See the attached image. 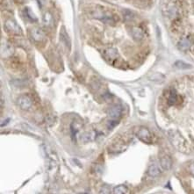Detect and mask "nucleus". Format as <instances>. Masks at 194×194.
Wrapping results in <instances>:
<instances>
[{"label":"nucleus","instance_id":"nucleus-1","mask_svg":"<svg viewBox=\"0 0 194 194\" xmlns=\"http://www.w3.org/2000/svg\"><path fill=\"white\" fill-rule=\"evenodd\" d=\"M168 136L171 144L175 147V149H177V150L182 153L188 154L190 152V148L188 146V143L186 142L185 139L181 135L180 133L175 130H171L168 133Z\"/></svg>","mask_w":194,"mask_h":194},{"label":"nucleus","instance_id":"nucleus-2","mask_svg":"<svg viewBox=\"0 0 194 194\" xmlns=\"http://www.w3.org/2000/svg\"><path fill=\"white\" fill-rule=\"evenodd\" d=\"M5 31L8 33H11V34H15V35H20L22 33V30L20 26L11 20H8L5 23Z\"/></svg>","mask_w":194,"mask_h":194},{"label":"nucleus","instance_id":"nucleus-3","mask_svg":"<svg viewBox=\"0 0 194 194\" xmlns=\"http://www.w3.org/2000/svg\"><path fill=\"white\" fill-rule=\"evenodd\" d=\"M136 136L140 139L141 141L145 142V143H151L152 142V135L149 130L146 128H140L137 133H136Z\"/></svg>","mask_w":194,"mask_h":194},{"label":"nucleus","instance_id":"nucleus-4","mask_svg":"<svg viewBox=\"0 0 194 194\" xmlns=\"http://www.w3.org/2000/svg\"><path fill=\"white\" fill-rule=\"evenodd\" d=\"M103 55L105 57V59L110 62V63H113L115 62L117 59H119V53L117 51V49L115 48H107L103 52Z\"/></svg>","mask_w":194,"mask_h":194},{"label":"nucleus","instance_id":"nucleus-5","mask_svg":"<svg viewBox=\"0 0 194 194\" xmlns=\"http://www.w3.org/2000/svg\"><path fill=\"white\" fill-rule=\"evenodd\" d=\"M30 34H31L32 40L35 42H42L46 38V35H45L43 31L40 28H37V27L32 28L30 31Z\"/></svg>","mask_w":194,"mask_h":194},{"label":"nucleus","instance_id":"nucleus-6","mask_svg":"<svg viewBox=\"0 0 194 194\" xmlns=\"http://www.w3.org/2000/svg\"><path fill=\"white\" fill-rule=\"evenodd\" d=\"M17 103H18L19 106L23 110H28L32 106V100L27 96H20L18 98Z\"/></svg>","mask_w":194,"mask_h":194},{"label":"nucleus","instance_id":"nucleus-7","mask_svg":"<svg viewBox=\"0 0 194 194\" xmlns=\"http://www.w3.org/2000/svg\"><path fill=\"white\" fill-rule=\"evenodd\" d=\"M13 48L11 45L6 42H2L1 43V55L2 57H10L13 54Z\"/></svg>","mask_w":194,"mask_h":194},{"label":"nucleus","instance_id":"nucleus-8","mask_svg":"<svg viewBox=\"0 0 194 194\" xmlns=\"http://www.w3.org/2000/svg\"><path fill=\"white\" fill-rule=\"evenodd\" d=\"M160 164H161L162 170L170 171L171 169V166H172V161L168 156L164 155V156H161V158H160Z\"/></svg>","mask_w":194,"mask_h":194},{"label":"nucleus","instance_id":"nucleus-9","mask_svg":"<svg viewBox=\"0 0 194 194\" xmlns=\"http://www.w3.org/2000/svg\"><path fill=\"white\" fill-rule=\"evenodd\" d=\"M131 35L132 37L136 41V42H140L143 39L144 37V32L142 31V29L137 26H134L131 29Z\"/></svg>","mask_w":194,"mask_h":194},{"label":"nucleus","instance_id":"nucleus-10","mask_svg":"<svg viewBox=\"0 0 194 194\" xmlns=\"http://www.w3.org/2000/svg\"><path fill=\"white\" fill-rule=\"evenodd\" d=\"M122 112H123V109L121 107V106H114L109 109V115L113 119H118L121 116Z\"/></svg>","mask_w":194,"mask_h":194},{"label":"nucleus","instance_id":"nucleus-11","mask_svg":"<svg viewBox=\"0 0 194 194\" xmlns=\"http://www.w3.org/2000/svg\"><path fill=\"white\" fill-rule=\"evenodd\" d=\"M191 41L186 38V37H183L179 42H178V44H177V47L180 50L182 51H185V50H188L190 48H191Z\"/></svg>","mask_w":194,"mask_h":194},{"label":"nucleus","instance_id":"nucleus-12","mask_svg":"<svg viewBox=\"0 0 194 194\" xmlns=\"http://www.w3.org/2000/svg\"><path fill=\"white\" fill-rule=\"evenodd\" d=\"M60 40L64 43L66 47H68L69 48H70L71 42H70L69 37V34L65 31L64 27H62V29H61V32H60Z\"/></svg>","mask_w":194,"mask_h":194},{"label":"nucleus","instance_id":"nucleus-13","mask_svg":"<svg viewBox=\"0 0 194 194\" xmlns=\"http://www.w3.org/2000/svg\"><path fill=\"white\" fill-rule=\"evenodd\" d=\"M177 102H178V95H177V91L174 89H172L168 97V104H169V106H175L176 104H177Z\"/></svg>","mask_w":194,"mask_h":194},{"label":"nucleus","instance_id":"nucleus-14","mask_svg":"<svg viewBox=\"0 0 194 194\" xmlns=\"http://www.w3.org/2000/svg\"><path fill=\"white\" fill-rule=\"evenodd\" d=\"M54 19L49 11H46L43 15V23L46 26H51L53 25Z\"/></svg>","mask_w":194,"mask_h":194},{"label":"nucleus","instance_id":"nucleus-15","mask_svg":"<svg viewBox=\"0 0 194 194\" xmlns=\"http://www.w3.org/2000/svg\"><path fill=\"white\" fill-rule=\"evenodd\" d=\"M160 169L158 168V166L156 164H152L149 166V170H148V174L149 176H150L152 177H156L157 176H159L160 174Z\"/></svg>","mask_w":194,"mask_h":194},{"label":"nucleus","instance_id":"nucleus-16","mask_svg":"<svg viewBox=\"0 0 194 194\" xmlns=\"http://www.w3.org/2000/svg\"><path fill=\"white\" fill-rule=\"evenodd\" d=\"M95 134L96 133L95 132H89V133H85L83 136H82V140L84 142H88V141H91V140H94L95 138Z\"/></svg>","mask_w":194,"mask_h":194},{"label":"nucleus","instance_id":"nucleus-17","mask_svg":"<svg viewBox=\"0 0 194 194\" xmlns=\"http://www.w3.org/2000/svg\"><path fill=\"white\" fill-rule=\"evenodd\" d=\"M175 67L179 69H192V65H190L189 63H186L183 61H177L175 63Z\"/></svg>","mask_w":194,"mask_h":194},{"label":"nucleus","instance_id":"nucleus-18","mask_svg":"<svg viewBox=\"0 0 194 194\" xmlns=\"http://www.w3.org/2000/svg\"><path fill=\"white\" fill-rule=\"evenodd\" d=\"M25 14H26V17L29 20H31V21H37V18L35 17V15H34V13L32 12V10H30L28 7H26V9H25Z\"/></svg>","mask_w":194,"mask_h":194},{"label":"nucleus","instance_id":"nucleus-19","mask_svg":"<svg viewBox=\"0 0 194 194\" xmlns=\"http://www.w3.org/2000/svg\"><path fill=\"white\" fill-rule=\"evenodd\" d=\"M165 76L161 74V73H155L153 75H150L149 79L151 81H154V82H158V83H161L164 80Z\"/></svg>","mask_w":194,"mask_h":194},{"label":"nucleus","instance_id":"nucleus-20","mask_svg":"<svg viewBox=\"0 0 194 194\" xmlns=\"http://www.w3.org/2000/svg\"><path fill=\"white\" fill-rule=\"evenodd\" d=\"M113 192L117 194L128 193V189L125 185H119V186H117V187L114 188Z\"/></svg>","mask_w":194,"mask_h":194},{"label":"nucleus","instance_id":"nucleus-21","mask_svg":"<svg viewBox=\"0 0 194 194\" xmlns=\"http://www.w3.org/2000/svg\"><path fill=\"white\" fill-rule=\"evenodd\" d=\"M127 12V14H125L124 15V17H125V19L127 20H131L133 18H134V15H133V13L131 12L130 11H125Z\"/></svg>","mask_w":194,"mask_h":194},{"label":"nucleus","instance_id":"nucleus-22","mask_svg":"<svg viewBox=\"0 0 194 194\" xmlns=\"http://www.w3.org/2000/svg\"><path fill=\"white\" fill-rule=\"evenodd\" d=\"M189 171H190V173H191L192 176H194V162H192V163L189 165Z\"/></svg>","mask_w":194,"mask_h":194}]
</instances>
